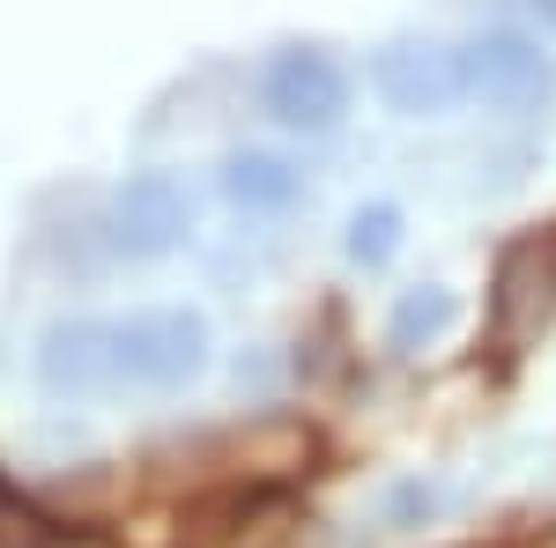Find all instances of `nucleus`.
I'll return each instance as SVG.
<instances>
[{"label":"nucleus","instance_id":"obj_7","mask_svg":"<svg viewBox=\"0 0 556 548\" xmlns=\"http://www.w3.org/2000/svg\"><path fill=\"white\" fill-rule=\"evenodd\" d=\"M460 67H468V97L497 104V112H534V104H549V89H556L549 52L534 38H519V30L475 38L468 52H460Z\"/></svg>","mask_w":556,"mask_h":548},{"label":"nucleus","instance_id":"obj_2","mask_svg":"<svg viewBox=\"0 0 556 548\" xmlns=\"http://www.w3.org/2000/svg\"><path fill=\"white\" fill-rule=\"evenodd\" d=\"M260 104H267L282 127H298V133H334L342 112H349V75L319 52V44H290V52L267 60Z\"/></svg>","mask_w":556,"mask_h":548},{"label":"nucleus","instance_id":"obj_10","mask_svg":"<svg viewBox=\"0 0 556 548\" xmlns=\"http://www.w3.org/2000/svg\"><path fill=\"white\" fill-rule=\"evenodd\" d=\"M223 193L238 208H290L298 201V170L282 164V156H267V149H238L223 164Z\"/></svg>","mask_w":556,"mask_h":548},{"label":"nucleus","instance_id":"obj_1","mask_svg":"<svg viewBox=\"0 0 556 548\" xmlns=\"http://www.w3.org/2000/svg\"><path fill=\"white\" fill-rule=\"evenodd\" d=\"M112 364H119V385H186V379H201V371H208V319L186 311V304L112 319Z\"/></svg>","mask_w":556,"mask_h":548},{"label":"nucleus","instance_id":"obj_12","mask_svg":"<svg viewBox=\"0 0 556 548\" xmlns=\"http://www.w3.org/2000/svg\"><path fill=\"white\" fill-rule=\"evenodd\" d=\"M534 15H542V30H556V0H527Z\"/></svg>","mask_w":556,"mask_h":548},{"label":"nucleus","instance_id":"obj_4","mask_svg":"<svg viewBox=\"0 0 556 548\" xmlns=\"http://www.w3.org/2000/svg\"><path fill=\"white\" fill-rule=\"evenodd\" d=\"M556 319V230L549 238H519L497 253V275H490V327L505 348L534 341Z\"/></svg>","mask_w":556,"mask_h":548},{"label":"nucleus","instance_id":"obj_8","mask_svg":"<svg viewBox=\"0 0 556 548\" xmlns=\"http://www.w3.org/2000/svg\"><path fill=\"white\" fill-rule=\"evenodd\" d=\"M38 379H45V393H112L119 385L112 319H67V327H52L38 348Z\"/></svg>","mask_w":556,"mask_h":548},{"label":"nucleus","instance_id":"obj_9","mask_svg":"<svg viewBox=\"0 0 556 548\" xmlns=\"http://www.w3.org/2000/svg\"><path fill=\"white\" fill-rule=\"evenodd\" d=\"M453 319H460V296L438 290V282H424V290H408L401 304H393V319H386V348H393V356H424Z\"/></svg>","mask_w":556,"mask_h":548},{"label":"nucleus","instance_id":"obj_11","mask_svg":"<svg viewBox=\"0 0 556 548\" xmlns=\"http://www.w3.org/2000/svg\"><path fill=\"white\" fill-rule=\"evenodd\" d=\"M393 253H401V208H386V201L356 208V222H349V259L356 267H386Z\"/></svg>","mask_w":556,"mask_h":548},{"label":"nucleus","instance_id":"obj_3","mask_svg":"<svg viewBox=\"0 0 556 548\" xmlns=\"http://www.w3.org/2000/svg\"><path fill=\"white\" fill-rule=\"evenodd\" d=\"M290 526H298V497H290V489L238 482V489H223V497L186 511L178 548H282Z\"/></svg>","mask_w":556,"mask_h":548},{"label":"nucleus","instance_id":"obj_6","mask_svg":"<svg viewBox=\"0 0 556 548\" xmlns=\"http://www.w3.org/2000/svg\"><path fill=\"white\" fill-rule=\"evenodd\" d=\"M186 230H193V201H186V186H178L172 170H134L127 186L112 193V245L134 259H156L186 245Z\"/></svg>","mask_w":556,"mask_h":548},{"label":"nucleus","instance_id":"obj_13","mask_svg":"<svg viewBox=\"0 0 556 548\" xmlns=\"http://www.w3.org/2000/svg\"><path fill=\"white\" fill-rule=\"evenodd\" d=\"M0 497H8V489H0Z\"/></svg>","mask_w":556,"mask_h":548},{"label":"nucleus","instance_id":"obj_5","mask_svg":"<svg viewBox=\"0 0 556 548\" xmlns=\"http://www.w3.org/2000/svg\"><path fill=\"white\" fill-rule=\"evenodd\" d=\"M371 82H379L386 112H401V119H438V112H453V104L468 97V67H460L453 44L401 38V44H386V52H379Z\"/></svg>","mask_w":556,"mask_h":548}]
</instances>
